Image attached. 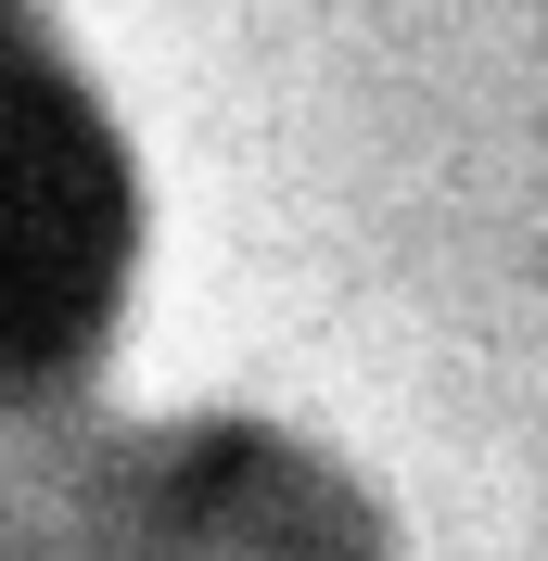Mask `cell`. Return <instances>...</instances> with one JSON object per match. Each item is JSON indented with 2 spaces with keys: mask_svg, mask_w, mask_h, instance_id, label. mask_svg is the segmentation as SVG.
I'll list each match as a JSON object with an SVG mask.
<instances>
[{
  "mask_svg": "<svg viewBox=\"0 0 548 561\" xmlns=\"http://www.w3.org/2000/svg\"><path fill=\"white\" fill-rule=\"evenodd\" d=\"M140 268V167L38 0H0V421L103 370Z\"/></svg>",
  "mask_w": 548,
  "mask_h": 561,
  "instance_id": "6da1fadb",
  "label": "cell"
}]
</instances>
